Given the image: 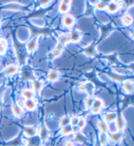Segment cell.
<instances>
[{
  "label": "cell",
  "mask_w": 134,
  "mask_h": 146,
  "mask_svg": "<svg viewBox=\"0 0 134 146\" xmlns=\"http://www.w3.org/2000/svg\"><path fill=\"white\" fill-rule=\"evenodd\" d=\"M103 107V102L102 100L96 98L94 99L92 106V113L93 114H98L100 112Z\"/></svg>",
  "instance_id": "1"
},
{
  "label": "cell",
  "mask_w": 134,
  "mask_h": 146,
  "mask_svg": "<svg viewBox=\"0 0 134 146\" xmlns=\"http://www.w3.org/2000/svg\"><path fill=\"white\" fill-rule=\"evenodd\" d=\"M116 129L118 130V132H121L123 130L125 129V127H126V123H125V121L122 115H119L116 117Z\"/></svg>",
  "instance_id": "2"
},
{
  "label": "cell",
  "mask_w": 134,
  "mask_h": 146,
  "mask_svg": "<svg viewBox=\"0 0 134 146\" xmlns=\"http://www.w3.org/2000/svg\"><path fill=\"white\" fill-rule=\"evenodd\" d=\"M65 44V42L64 40V35H63L60 37V40H59V44H58V47H57L56 50H55L53 53L54 57H57L60 55V52H61V50H62L63 46H64Z\"/></svg>",
  "instance_id": "3"
},
{
  "label": "cell",
  "mask_w": 134,
  "mask_h": 146,
  "mask_svg": "<svg viewBox=\"0 0 134 146\" xmlns=\"http://www.w3.org/2000/svg\"><path fill=\"white\" fill-rule=\"evenodd\" d=\"M69 37H70V42H73V43H77L81 41V32L78 30H73L69 34Z\"/></svg>",
  "instance_id": "4"
},
{
  "label": "cell",
  "mask_w": 134,
  "mask_h": 146,
  "mask_svg": "<svg viewBox=\"0 0 134 146\" xmlns=\"http://www.w3.org/2000/svg\"><path fill=\"white\" fill-rule=\"evenodd\" d=\"M24 107L26 110H29V111H33L36 109V103L33 99L30 100H25L24 102H23Z\"/></svg>",
  "instance_id": "5"
},
{
  "label": "cell",
  "mask_w": 134,
  "mask_h": 146,
  "mask_svg": "<svg viewBox=\"0 0 134 146\" xmlns=\"http://www.w3.org/2000/svg\"><path fill=\"white\" fill-rule=\"evenodd\" d=\"M119 9V4L115 1H111L107 3L106 9L108 12L111 13H114L117 11Z\"/></svg>",
  "instance_id": "6"
},
{
  "label": "cell",
  "mask_w": 134,
  "mask_h": 146,
  "mask_svg": "<svg viewBox=\"0 0 134 146\" xmlns=\"http://www.w3.org/2000/svg\"><path fill=\"white\" fill-rule=\"evenodd\" d=\"M24 134L26 136L31 138V137H34L36 136L37 130L36 128L32 127V126H27V127L24 128Z\"/></svg>",
  "instance_id": "7"
},
{
  "label": "cell",
  "mask_w": 134,
  "mask_h": 146,
  "mask_svg": "<svg viewBox=\"0 0 134 146\" xmlns=\"http://www.w3.org/2000/svg\"><path fill=\"white\" fill-rule=\"evenodd\" d=\"M70 1H62L59 6V11L61 13H67L70 9Z\"/></svg>",
  "instance_id": "8"
},
{
  "label": "cell",
  "mask_w": 134,
  "mask_h": 146,
  "mask_svg": "<svg viewBox=\"0 0 134 146\" xmlns=\"http://www.w3.org/2000/svg\"><path fill=\"white\" fill-rule=\"evenodd\" d=\"M18 71V68L15 65H9L4 70V74L6 76H11L15 74H16Z\"/></svg>",
  "instance_id": "9"
},
{
  "label": "cell",
  "mask_w": 134,
  "mask_h": 146,
  "mask_svg": "<svg viewBox=\"0 0 134 146\" xmlns=\"http://www.w3.org/2000/svg\"><path fill=\"white\" fill-rule=\"evenodd\" d=\"M75 23V20L73 17L70 16V15H66L65 16L63 19V25L66 27H71V26L73 25Z\"/></svg>",
  "instance_id": "10"
},
{
  "label": "cell",
  "mask_w": 134,
  "mask_h": 146,
  "mask_svg": "<svg viewBox=\"0 0 134 146\" xmlns=\"http://www.w3.org/2000/svg\"><path fill=\"white\" fill-rule=\"evenodd\" d=\"M110 138H111V140L115 143H118L121 141L122 138V135L120 132H114V133L111 134V136H110Z\"/></svg>",
  "instance_id": "11"
},
{
  "label": "cell",
  "mask_w": 134,
  "mask_h": 146,
  "mask_svg": "<svg viewBox=\"0 0 134 146\" xmlns=\"http://www.w3.org/2000/svg\"><path fill=\"white\" fill-rule=\"evenodd\" d=\"M121 21L124 26H129L133 23V18L129 15H125L122 17Z\"/></svg>",
  "instance_id": "12"
},
{
  "label": "cell",
  "mask_w": 134,
  "mask_h": 146,
  "mask_svg": "<svg viewBox=\"0 0 134 146\" xmlns=\"http://www.w3.org/2000/svg\"><path fill=\"white\" fill-rule=\"evenodd\" d=\"M124 89L127 93H132L133 92V84L132 82L127 81L124 83Z\"/></svg>",
  "instance_id": "13"
},
{
  "label": "cell",
  "mask_w": 134,
  "mask_h": 146,
  "mask_svg": "<svg viewBox=\"0 0 134 146\" xmlns=\"http://www.w3.org/2000/svg\"><path fill=\"white\" fill-rule=\"evenodd\" d=\"M73 130V127L71 125H68L62 127L61 130V134L63 136H67V135L72 133Z\"/></svg>",
  "instance_id": "14"
},
{
  "label": "cell",
  "mask_w": 134,
  "mask_h": 146,
  "mask_svg": "<svg viewBox=\"0 0 134 146\" xmlns=\"http://www.w3.org/2000/svg\"><path fill=\"white\" fill-rule=\"evenodd\" d=\"M116 117H117V115H116V113H108L105 115V120L107 123H111L116 120Z\"/></svg>",
  "instance_id": "15"
},
{
  "label": "cell",
  "mask_w": 134,
  "mask_h": 146,
  "mask_svg": "<svg viewBox=\"0 0 134 146\" xmlns=\"http://www.w3.org/2000/svg\"><path fill=\"white\" fill-rule=\"evenodd\" d=\"M12 110H13V114H14L16 117H20L22 115V110L21 108L17 104H14L13 106Z\"/></svg>",
  "instance_id": "16"
},
{
  "label": "cell",
  "mask_w": 134,
  "mask_h": 146,
  "mask_svg": "<svg viewBox=\"0 0 134 146\" xmlns=\"http://www.w3.org/2000/svg\"><path fill=\"white\" fill-rule=\"evenodd\" d=\"M98 129H100L103 133H106V132H108V126L107 125V124L105 123L104 121H99L98 123Z\"/></svg>",
  "instance_id": "17"
},
{
  "label": "cell",
  "mask_w": 134,
  "mask_h": 146,
  "mask_svg": "<svg viewBox=\"0 0 134 146\" xmlns=\"http://www.w3.org/2000/svg\"><path fill=\"white\" fill-rule=\"evenodd\" d=\"M37 46V41H36V39L34 38L31 40L29 43H28L27 45V48L29 52H32L36 49Z\"/></svg>",
  "instance_id": "18"
},
{
  "label": "cell",
  "mask_w": 134,
  "mask_h": 146,
  "mask_svg": "<svg viewBox=\"0 0 134 146\" xmlns=\"http://www.w3.org/2000/svg\"><path fill=\"white\" fill-rule=\"evenodd\" d=\"M7 47V41L4 39H0V54H5Z\"/></svg>",
  "instance_id": "19"
},
{
  "label": "cell",
  "mask_w": 134,
  "mask_h": 146,
  "mask_svg": "<svg viewBox=\"0 0 134 146\" xmlns=\"http://www.w3.org/2000/svg\"><path fill=\"white\" fill-rule=\"evenodd\" d=\"M22 95L24 98H26V100H30L32 99L34 97V92H33L31 90L25 89L22 92Z\"/></svg>",
  "instance_id": "20"
},
{
  "label": "cell",
  "mask_w": 134,
  "mask_h": 146,
  "mask_svg": "<svg viewBox=\"0 0 134 146\" xmlns=\"http://www.w3.org/2000/svg\"><path fill=\"white\" fill-rule=\"evenodd\" d=\"M59 77V74L58 73L56 72V71H52L50 72L49 74V76H48V79L50 81H56L58 80Z\"/></svg>",
  "instance_id": "21"
},
{
  "label": "cell",
  "mask_w": 134,
  "mask_h": 146,
  "mask_svg": "<svg viewBox=\"0 0 134 146\" xmlns=\"http://www.w3.org/2000/svg\"><path fill=\"white\" fill-rule=\"evenodd\" d=\"M43 85L41 81H34V83H33V88H34V90L36 92L40 91L41 88H43Z\"/></svg>",
  "instance_id": "22"
},
{
  "label": "cell",
  "mask_w": 134,
  "mask_h": 146,
  "mask_svg": "<svg viewBox=\"0 0 134 146\" xmlns=\"http://www.w3.org/2000/svg\"><path fill=\"white\" fill-rule=\"evenodd\" d=\"M70 123V118L67 116H63L61 117L60 121V127H63L65 126L69 125Z\"/></svg>",
  "instance_id": "23"
},
{
  "label": "cell",
  "mask_w": 134,
  "mask_h": 146,
  "mask_svg": "<svg viewBox=\"0 0 134 146\" xmlns=\"http://www.w3.org/2000/svg\"><path fill=\"white\" fill-rule=\"evenodd\" d=\"M40 137L41 140H45V139H47V138L48 137L47 130L46 129V128L45 127H43V126L41 128Z\"/></svg>",
  "instance_id": "24"
},
{
  "label": "cell",
  "mask_w": 134,
  "mask_h": 146,
  "mask_svg": "<svg viewBox=\"0 0 134 146\" xmlns=\"http://www.w3.org/2000/svg\"><path fill=\"white\" fill-rule=\"evenodd\" d=\"M107 1H99L98 2V3L96 4V7H97L98 9L99 10H105L106 9L107 7V5L106 3Z\"/></svg>",
  "instance_id": "25"
},
{
  "label": "cell",
  "mask_w": 134,
  "mask_h": 146,
  "mask_svg": "<svg viewBox=\"0 0 134 146\" xmlns=\"http://www.w3.org/2000/svg\"><path fill=\"white\" fill-rule=\"evenodd\" d=\"M79 121V118L78 117L73 116V117H71V118L70 119V124H71V125L73 127H77Z\"/></svg>",
  "instance_id": "26"
},
{
  "label": "cell",
  "mask_w": 134,
  "mask_h": 146,
  "mask_svg": "<svg viewBox=\"0 0 134 146\" xmlns=\"http://www.w3.org/2000/svg\"><path fill=\"white\" fill-rule=\"evenodd\" d=\"M94 99L92 98V96H90L88 97L86 99V100L85 102V105H86V107L87 108H92V104L94 102Z\"/></svg>",
  "instance_id": "27"
},
{
  "label": "cell",
  "mask_w": 134,
  "mask_h": 146,
  "mask_svg": "<svg viewBox=\"0 0 134 146\" xmlns=\"http://www.w3.org/2000/svg\"><path fill=\"white\" fill-rule=\"evenodd\" d=\"M100 142L103 145H105L107 142V137L106 136V134L105 133H102L100 134Z\"/></svg>",
  "instance_id": "28"
},
{
  "label": "cell",
  "mask_w": 134,
  "mask_h": 146,
  "mask_svg": "<svg viewBox=\"0 0 134 146\" xmlns=\"http://www.w3.org/2000/svg\"><path fill=\"white\" fill-rule=\"evenodd\" d=\"M86 125V121L83 118H81V119H79V121L78 122V124H77V127L79 129H83V128H84L85 127Z\"/></svg>",
  "instance_id": "29"
},
{
  "label": "cell",
  "mask_w": 134,
  "mask_h": 146,
  "mask_svg": "<svg viewBox=\"0 0 134 146\" xmlns=\"http://www.w3.org/2000/svg\"><path fill=\"white\" fill-rule=\"evenodd\" d=\"M76 139L77 140V141H80V142H84L85 141V138L83 136V135H82V134L79 133V132H77L76 134Z\"/></svg>",
  "instance_id": "30"
},
{
  "label": "cell",
  "mask_w": 134,
  "mask_h": 146,
  "mask_svg": "<svg viewBox=\"0 0 134 146\" xmlns=\"http://www.w3.org/2000/svg\"><path fill=\"white\" fill-rule=\"evenodd\" d=\"M50 2H51L50 1H41L40 2V3L41 6H47L49 5Z\"/></svg>",
  "instance_id": "31"
},
{
  "label": "cell",
  "mask_w": 134,
  "mask_h": 146,
  "mask_svg": "<svg viewBox=\"0 0 134 146\" xmlns=\"http://www.w3.org/2000/svg\"><path fill=\"white\" fill-rule=\"evenodd\" d=\"M79 89L81 91H84L85 90V85L84 84H81V85H80L79 86Z\"/></svg>",
  "instance_id": "32"
},
{
  "label": "cell",
  "mask_w": 134,
  "mask_h": 146,
  "mask_svg": "<svg viewBox=\"0 0 134 146\" xmlns=\"http://www.w3.org/2000/svg\"><path fill=\"white\" fill-rule=\"evenodd\" d=\"M65 146H73V143H72V141H70V140L67 141L66 142H65Z\"/></svg>",
  "instance_id": "33"
}]
</instances>
